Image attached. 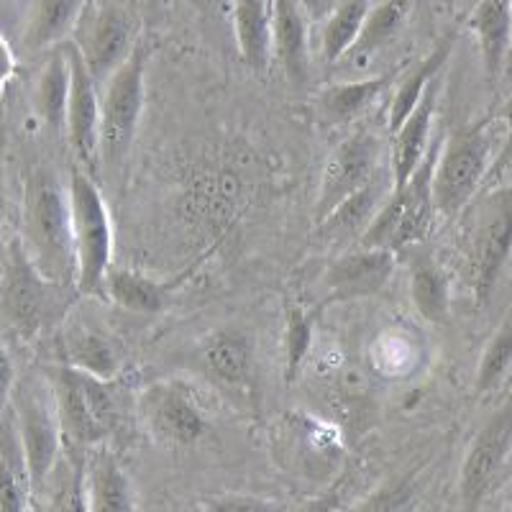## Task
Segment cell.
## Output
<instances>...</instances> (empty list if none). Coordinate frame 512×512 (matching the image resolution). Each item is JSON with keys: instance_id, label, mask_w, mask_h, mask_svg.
<instances>
[{"instance_id": "6da1fadb", "label": "cell", "mask_w": 512, "mask_h": 512, "mask_svg": "<svg viewBox=\"0 0 512 512\" xmlns=\"http://www.w3.org/2000/svg\"><path fill=\"white\" fill-rule=\"evenodd\" d=\"M18 241L36 272L77 290L70 192L64 190L52 167H34L26 175Z\"/></svg>"}, {"instance_id": "7a4b0ae2", "label": "cell", "mask_w": 512, "mask_h": 512, "mask_svg": "<svg viewBox=\"0 0 512 512\" xmlns=\"http://www.w3.org/2000/svg\"><path fill=\"white\" fill-rule=\"evenodd\" d=\"M72 305L70 287L47 280L29 262L21 241L8 251L6 277L0 285V318L21 338H36L57 326Z\"/></svg>"}, {"instance_id": "3957f363", "label": "cell", "mask_w": 512, "mask_h": 512, "mask_svg": "<svg viewBox=\"0 0 512 512\" xmlns=\"http://www.w3.org/2000/svg\"><path fill=\"white\" fill-rule=\"evenodd\" d=\"M438 152H441V144L428 146L423 162L410 175V180L392 190L377 218L369 223V228L359 239L361 249H382L395 254V251L418 244L420 239L428 236L433 218H436L433 177H436Z\"/></svg>"}, {"instance_id": "277c9868", "label": "cell", "mask_w": 512, "mask_h": 512, "mask_svg": "<svg viewBox=\"0 0 512 512\" xmlns=\"http://www.w3.org/2000/svg\"><path fill=\"white\" fill-rule=\"evenodd\" d=\"M70 213L72 239L77 259V292L98 295L103 292L105 277L111 272L113 259V226L111 213L105 208L98 185L82 167L70 172Z\"/></svg>"}, {"instance_id": "5b68a950", "label": "cell", "mask_w": 512, "mask_h": 512, "mask_svg": "<svg viewBox=\"0 0 512 512\" xmlns=\"http://www.w3.org/2000/svg\"><path fill=\"white\" fill-rule=\"evenodd\" d=\"M492 128L489 121L461 126L441 141L433 177V205L443 218H454L469 205L492 169Z\"/></svg>"}, {"instance_id": "8992f818", "label": "cell", "mask_w": 512, "mask_h": 512, "mask_svg": "<svg viewBox=\"0 0 512 512\" xmlns=\"http://www.w3.org/2000/svg\"><path fill=\"white\" fill-rule=\"evenodd\" d=\"M11 413L13 423H16L18 441L24 448L31 492L39 495L41 489L49 484L52 474L57 472L64 451L62 423H59L52 382L31 379V382L21 384L13 392Z\"/></svg>"}, {"instance_id": "52a82bcc", "label": "cell", "mask_w": 512, "mask_h": 512, "mask_svg": "<svg viewBox=\"0 0 512 512\" xmlns=\"http://www.w3.org/2000/svg\"><path fill=\"white\" fill-rule=\"evenodd\" d=\"M146 47L136 41L134 52L108 77L100 95V157L118 167L131 152L141 111H144Z\"/></svg>"}, {"instance_id": "ba28073f", "label": "cell", "mask_w": 512, "mask_h": 512, "mask_svg": "<svg viewBox=\"0 0 512 512\" xmlns=\"http://www.w3.org/2000/svg\"><path fill=\"white\" fill-rule=\"evenodd\" d=\"M379 157H382V141L369 128H356L344 141H338L336 149L328 154L320 177L313 213L315 223L326 221L346 198L374 180V175L382 169Z\"/></svg>"}, {"instance_id": "9c48e42d", "label": "cell", "mask_w": 512, "mask_h": 512, "mask_svg": "<svg viewBox=\"0 0 512 512\" xmlns=\"http://www.w3.org/2000/svg\"><path fill=\"white\" fill-rule=\"evenodd\" d=\"M512 448V392L500 408L479 428L461 464L459 497L461 510L479 512L487 495L495 489L497 477Z\"/></svg>"}, {"instance_id": "30bf717a", "label": "cell", "mask_w": 512, "mask_h": 512, "mask_svg": "<svg viewBox=\"0 0 512 512\" xmlns=\"http://www.w3.org/2000/svg\"><path fill=\"white\" fill-rule=\"evenodd\" d=\"M512 254V185L484 200L482 223L474 239V295L484 305Z\"/></svg>"}, {"instance_id": "8fae6325", "label": "cell", "mask_w": 512, "mask_h": 512, "mask_svg": "<svg viewBox=\"0 0 512 512\" xmlns=\"http://www.w3.org/2000/svg\"><path fill=\"white\" fill-rule=\"evenodd\" d=\"M80 26V41H75V47L80 49L95 82H108V77L134 52V21L123 8L100 6L93 13L85 11Z\"/></svg>"}, {"instance_id": "7c38bea8", "label": "cell", "mask_w": 512, "mask_h": 512, "mask_svg": "<svg viewBox=\"0 0 512 512\" xmlns=\"http://www.w3.org/2000/svg\"><path fill=\"white\" fill-rule=\"evenodd\" d=\"M146 431L167 446H192L208 433L203 413L177 384H154L141 395Z\"/></svg>"}, {"instance_id": "4fadbf2b", "label": "cell", "mask_w": 512, "mask_h": 512, "mask_svg": "<svg viewBox=\"0 0 512 512\" xmlns=\"http://www.w3.org/2000/svg\"><path fill=\"white\" fill-rule=\"evenodd\" d=\"M67 57H70V100H67V126L64 134L75 149L77 159L85 167H93L100 157V95L98 82L90 75L88 64L82 59L75 41L67 44Z\"/></svg>"}, {"instance_id": "5bb4252c", "label": "cell", "mask_w": 512, "mask_h": 512, "mask_svg": "<svg viewBox=\"0 0 512 512\" xmlns=\"http://www.w3.org/2000/svg\"><path fill=\"white\" fill-rule=\"evenodd\" d=\"M395 272V254L382 249H356L338 256L323 274L326 303L372 297L387 287Z\"/></svg>"}, {"instance_id": "9a60e30c", "label": "cell", "mask_w": 512, "mask_h": 512, "mask_svg": "<svg viewBox=\"0 0 512 512\" xmlns=\"http://www.w3.org/2000/svg\"><path fill=\"white\" fill-rule=\"evenodd\" d=\"M466 26L477 36L484 72L497 82L512 54V0H479Z\"/></svg>"}, {"instance_id": "2e32d148", "label": "cell", "mask_w": 512, "mask_h": 512, "mask_svg": "<svg viewBox=\"0 0 512 512\" xmlns=\"http://www.w3.org/2000/svg\"><path fill=\"white\" fill-rule=\"evenodd\" d=\"M272 52L292 85L308 80V18L300 0H272Z\"/></svg>"}, {"instance_id": "e0dca14e", "label": "cell", "mask_w": 512, "mask_h": 512, "mask_svg": "<svg viewBox=\"0 0 512 512\" xmlns=\"http://www.w3.org/2000/svg\"><path fill=\"white\" fill-rule=\"evenodd\" d=\"M88 512H136L134 484L108 448H93L85 459Z\"/></svg>"}, {"instance_id": "ac0fdd59", "label": "cell", "mask_w": 512, "mask_h": 512, "mask_svg": "<svg viewBox=\"0 0 512 512\" xmlns=\"http://www.w3.org/2000/svg\"><path fill=\"white\" fill-rule=\"evenodd\" d=\"M395 190V182H392V172L387 175L384 169H379L374 180L369 185L361 187L359 192H354L351 198H346L344 203L333 210L326 221L318 223L320 236L336 241V239H351L354 233H359V239L364 236V231L369 228V223L377 218V213L382 210V205L387 203V198Z\"/></svg>"}, {"instance_id": "d6986e66", "label": "cell", "mask_w": 512, "mask_h": 512, "mask_svg": "<svg viewBox=\"0 0 512 512\" xmlns=\"http://www.w3.org/2000/svg\"><path fill=\"white\" fill-rule=\"evenodd\" d=\"M438 103V88L433 82L431 88L425 90L423 100L418 103L410 118L397 128L395 141H392V157H390V172L395 187H402L410 180L418 164L423 162L425 152H428V136H431L433 113H436Z\"/></svg>"}, {"instance_id": "ffe728a7", "label": "cell", "mask_w": 512, "mask_h": 512, "mask_svg": "<svg viewBox=\"0 0 512 512\" xmlns=\"http://www.w3.org/2000/svg\"><path fill=\"white\" fill-rule=\"evenodd\" d=\"M88 11V0H31L24 44L31 52L57 49L70 39Z\"/></svg>"}, {"instance_id": "44dd1931", "label": "cell", "mask_w": 512, "mask_h": 512, "mask_svg": "<svg viewBox=\"0 0 512 512\" xmlns=\"http://www.w3.org/2000/svg\"><path fill=\"white\" fill-rule=\"evenodd\" d=\"M231 6L241 59L264 75L272 62V0H231Z\"/></svg>"}, {"instance_id": "7402d4cb", "label": "cell", "mask_w": 512, "mask_h": 512, "mask_svg": "<svg viewBox=\"0 0 512 512\" xmlns=\"http://www.w3.org/2000/svg\"><path fill=\"white\" fill-rule=\"evenodd\" d=\"M454 47H456V34L451 31V34L443 36L436 47H433L431 52L425 54V57L415 64L408 75L397 82L395 95H392V103H390V113H387V126H390L392 134H397V128L408 121L410 113L418 108L425 90L431 88L436 75L443 70V64L448 62L451 52H454Z\"/></svg>"}, {"instance_id": "603a6c76", "label": "cell", "mask_w": 512, "mask_h": 512, "mask_svg": "<svg viewBox=\"0 0 512 512\" xmlns=\"http://www.w3.org/2000/svg\"><path fill=\"white\" fill-rule=\"evenodd\" d=\"M395 80L397 72H384V75L367 77V80L333 82V85L320 90L315 105L328 123H351L367 111L384 90L395 85Z\"/></svg>"}, {"instance_id": "cb8c5ba5", "label": "cell", "mask_w": 512, "mask_h": 512, "mask_svg": "<svg viewBox=\"0 0 512 512\" xmlns=\"http://www.w3.org/2000/svg\"><path fill=\"white\" fill-rule=\"evenodd\" d=\"M59 351H62L64 367L90 374V377L103 379V382H113L121 372V359H118L111 341L90 331V328H67L62 333V341H59Z\"/></svg>"}, {"instance_id": "d4e9b609", "label": "cell", "mask_w": 512, "mask_h": 512, "mask_svg": "<svg viewBox=\"0 0 512 512\" xmlns=\"http://www.w3.org/2000/svg\"><path fill=\"white\" fill-rule=\"evenodd\" d=\"M70 57H67V44L52 49L47 64L41 67L36 77L34 105L41 121L52 131H64L67 126V100H70Z\"/></svg>"}, {"instance_id": "484cf974", "label": "cell", "mask_w": 512, "mask_h": 512, "mask_svg": "<svg viewBox=\"0 0 512 512\" xmlns=\"http://www.w3.org/2000/svg\"><path fill=\"white\" fill-rule=\"evenodd\" d=\"M410 8H413V0H382V3H377L369 11L359 36H356V41L341 62H364L372 54L382 52L402 31L410 16Z\"/></svg>"}, {"instance_id": "4316f807", "label": "cell", "mask_w": 512, "mask_h": 512, "mask_svg": "<svg viewBox=\"0 0 512 512\" xmlns=\"http://www.w3.org/2000/svg\"><path fill=\"white\" fill-rule=\"evenodd\" d=\"M103 292L111 297L118 308L139 315H157L167 308V287L128 269H111L105 277Z\"/></svg>"}, {"instance_id": "83f0119b", "label": "cell", "mask_w": 512, "mask_h": 512, "mask_svg": "<svg viewBox=\"0 0 512 512\" xmlns=\"http://www.w3.org/2000/svg\"><path fill=\"white\" fill-rule=\"evenodd\" d=\"M372 8L374 0H338L323 26V36H320V49H323L326 64H338L346 57Z\"/></svg>"}, {"instance_id": "f1b7e54d", "label": "cell", "mask_w": 512, "mask_h": 512, "mask_svg": "<svg viewBox=\"0 0 512 512\" xmlns=\"http://www.w3.org/2000/svg\"><path fill=\"white\" fill-rule=\"evenodd\" d=\"M251 341L241 331H218L208 338L205 364L226 384H244L251 372Z\"/></svg>"}, {"instance_id": "f546056e", "label": "cell", "mask_w": 512, "mask_h": 512, "mask_svg": "<svg viewBox=\"0 0 512 512\" xmlns=\"http://www.w3.org/2000/svg\"><path fill=\"white\" fill-rule=\"evenodd\" d=\"M410 297H413V305L420 318L433 323V326H443L451 318V295H448L446 274L428 259H420L413 264Z\"/></svg>"}, {"instance_id": "4dcf8cb0", "label": "cell", "mask_w": 512, "mask_h": 512, "mask_svg": "<svg viewBox=\"0 0 512 512\" xmlns=\"http://www.w3.org/2000/svg\"><path fill=\"white\" fill-rule=\"evenodd\" d=\"M313 326L315 315L303 310L300 305L287 308V328H285V379L292 384L300 374L305 356H308L310 344H313Z\"/></svg>"}, {"instance_id": "1f68e13d", "label": "cell", "mask_w": 512, "mask_h": 512, "mask_svg": "<svg viewBox=\"0 0 512 512\" xmlns=\"http://www.w3.org/2000/svg\"><path fill=\"white\" fill-rule=\"evenodd\" d=\"M512 364V318L505 320L500 326V331L492 336V341L484 349L482 361H479L477 369V392L484 395V392L495 390L500 379L505 377V372Z\"/></svg>"}, {"instance_id": "d6a6232c", "label": "cell", "mask_w": 512, "mask_h": 512, "mask_svg": "<svg viewBox=\"0 0 512 512\" xmlns=\"http://www.w3.org/2000/svg\"><path fill=\"white\" fill-rule=\"evenodd\" d=\"M203 512H277L274 502L262 500V497H249V495H226L218 500L208 502Z\"/></svg>"}, {"instance_id": "836d02e7", "label": "cell", "mask_w": 512, "mask_h": 512, "mask_svg": "<svg viewBox=\"0 0 512 512\" xmlns=\"http://www.w3.org/2000/svg\"><path fill=\"white\" fill-rule=\"evenodd\" d=\"M500 121L505 123L507 134H505V141H502L500 154H497L495 162H492V169H489L487 180H495V177L505 175V172H510L512 169V98L502 105Z\"/></svg>"}, {"instance_id": "e575fe53", "label": "cell", "mask_w": 512, "mask_h": 512, "mask_svg": "<svg viewBox=\"0 0 512 512\" xmlns=\"http://www.w3.org/2000/svg\"><path fill=\"white\" fill-rule=\"evenodd\" d=\"M13 392H16V369H13L11 354L0 344V420L11 410Z\"/></svg>"}, {"instance_id": "d590c367", "label": "cell", "mask_w": 512, "mask_h": 512, "mask_svg": "<svg viewBox=\"0 0 512 512\" xmlns=\"http://www.w3.org/2000/svg\"><path fill=\"white\" fill-rule=\"evenodd\" d=\"M338 505H341V487H333V489H328V492H323L320 497H315V500L300 505L297 510H292V512H336Z\"/></svg>"}, {"instance_id": "8d00e7d4", "label": "cell", "mask_w": 512, "mask_h": 512, "mask_svg": "<svg viewBox=\"0 0 512 512\" xmlns=\"http://www.w3.org/2000/svg\"><path fill=\"white\" fill-rule=\"evenodd\" d=\"M13 70H16V59H13V52H11V47H8V41L0 36V88H3V85L11 80Z\"/></svg>"}, {"instance_id": "74e56055", "label": "cell", "mask_w": 512, "mask_h": 512, "mask_svg": "<svg viewBox=\"0 0 512 512\" xmlns=\"http://www.w3.org/2000/svg\"><path fill=\"white\" fill-rule=\"evenodd\" d=\"M195 3H200V6H205V8H213V6H218L221 0H195Z\"/></svg>"}, {"instance_id": "f35d334b", "label": "cell", "mask_w": 512, "mask_h": 512, "mask_svg": "<svg viewBox=\"0 0 512 512\" xmlns=\"http://www.w3.org/2000/svg\"><path fill=\"white\" fill-rule=\"evenodd\" d=\"M29 512H39V510H36V507H29Z\"/></svg>"}, {"instance_id": "ab89813d", "label": "cell", "mask_w": 512, "mask_h": 512, "mask_svg": "<svg viewBox=\"0 0 512 512\" xmlns=\"http://www.w3.org/2000/svg\"><path fill=\"white\" fill-rule=\"evenodd\" d=\"M510 64H512V54H510Z\"/></svg>"}]
</instances>
